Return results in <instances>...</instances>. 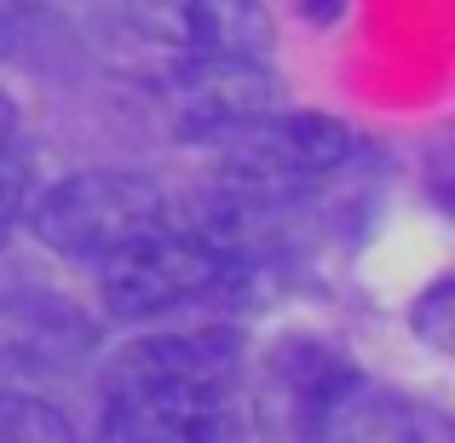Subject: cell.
<instances>
[{
  "instance_id": "3",
  "label": "cell",
  "mask_w": 455,
  "mask_h": 443,
  "mask_svg": "<svg viewBox=\"0 0 455 443\" xmlns=\"http://www.w3.org/2000/svg\"><path fill=\"white\" fill-rule=\"evenodd\" d=\"M231 277L236 265L213 236L179 231L162 219L156 231L104 254V305L116 317H162L173 305H196V299L220 294Z\"/></svg>"
},
{
  "instance_id": "6",
  "label": "cell",
  "mask_w": 455,
  "mask_h": 443,
  "mask_svg": "<svg viewBox=\"0 0 455 443\" xmlns=\"http://www.w3.org/2000/svg\"><path fill=\"white\" fill-rule=\"evenodd\" d=\"M139 23L179 52H220V58H266L271 35H277L259 0H145Z\"/></svg>"
},
{
  "instance_id": "8",
  "label": "cell",
  "mask_w": 455,
  "mask_h": 443,
  "mask_svg": "<svg viewBox=\"0 0 455 443\" xmlns=\"http://www.w3.org/2000/svg\"><path fill=\"white\" fill-rule=\"evenodd\" d=\"M450 299H455V282H450V277H438L433 289H427V294L410 305V328L421 334V340L433 345V352H450V345H455V328H450Z\"/></svg>"
},
{
  "instance_id": "1",
  "label": "cell",
  "mask_w": 455,
  "mask_h": 443,
  "mask_svg": "<svg viewBox=\"0 0 455 443\" xmlns=\"http://www.w3.org/2000/svg\"><path fill=\"white\" fill-rule=\"evenodd\" d=\"M243 334L185 328L133 340L104 375V432L133 443H196L231 432Z\"/></svg>"
},
{
  "instance_id": "10",
  "label": "cell",
  "mask_w": 455,
  "mask_h": 443,
  "mask_svg": "<svg viewBox=\"0 0 455 443\" xmlns=\"http://www.w3.org/2000/svg\"><path fill=\"white\" fill-rule=\"evenodd\" d=\"M300 12H306L311 23H334L346 12V0H300Z\"/></svg>"
},
{
  "instance_id": "4",
  "label": "cell",
  "mask_w": 455,
  "mask_h": 443,
  "mask_svg": "<svg viewBox=\"0 0 455 443\" xmlns=\"http://www.w3.org/2000/svg\"><path fill=\"white\" fill-rule=\"evenodd\" d=\"M213 145H220V167L231 178H243L254 190H277V185H306V178L334 173L352 155V127L317 110H266L236 122Z\"/></svg>"
},
{
  "instance_id": "9",
  "label": "cell",
  "mask_w": 455,
  "mask_h": 443,
  "mask_svg": "<svg viewBox=\"0 0 455 443\" xmlns=\"http://www.w3.org/2000/svg\"><path fill=\"white\" fill-rule=\"evenodd\" d=\"M23 202H29V178H23V167L6 155V145H0V242H6V231L18 225Z\"/></svg>"
},
{
  "instance_id": "5",
  "label": "cell",
  "mask_w": 455,
  "mask_h": 443,
  "mask_svg": "<svg viewBox=\"0 0 455 443\" xmlns=\"http://www.w3.org/2000/svg\"><path fill=\"white\" fill-rule=\"evenodd\" d=\"M162 110L173 138H220L248 115L277 110V75L266 58H220V52H179L162 81Z\"/></svg>"
},
{
  "instance_id": "11",
  "label": "cell",
  "mask_w": 455,
  "mask_h": 443,
  "mask_svg": "<svg viewBox=\"0 0 455 443\" xmlns=\"http://www.w3.org/2000/svg\"><path fill=\"white\" fill-rule=\"evenodd\" d=\"M6 133H12V104H6V92H0V145H6Z\"/></svg>"
},
{
  "instance_id": "2",
  "label": "cell",
  "mask_w": 455,
  "mask_h": 443,
  "mask_svg": "<svg viewBox=\"0 0 455 443\" xmlns=\"http://www.w3.org/2000/svg\"><path fill=\"white\" fill-rule=\"evenodd\" d=\"M23 213H29V231L52 254L104 259L116 248H127L133 236L156 231L167 219V196L145 173L92 167V173H69L58 185H46L35 202H23Z\"/></svg>"
},
{
  "instance_id": "7",
  "label": "cell",
  "mask_w": 455,
  "mask_h": 443,
  "mask_svg": "<svg viewBox=\"0 0 455 443\" xmlns=\"http://www.w3.org/2000/svg\"><path fill=\"white\" fill-rule=\"evenodd\" d=\"M69 432H76V426H69L52 403H41V398H0V443H41V438L64 443Z\"/></svg>"
}]
</instances>
